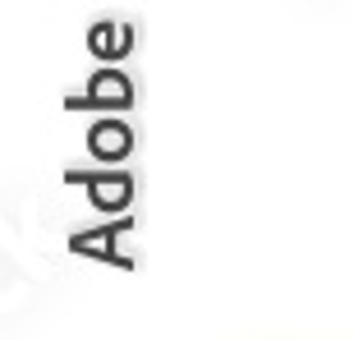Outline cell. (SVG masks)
<instances>
[{"mask_svg": "<svg viewBox=\"0 0 354 340\" xmlns=\"http://www.w3.org/2000/svg\"><path fill=\"white\" fill-rule=\"evenodd\" d=\"M129 147H133V133L124 129L120 120H106V124H97V129H92V152H97V157L120 161Z\"/></svg>", "mask_w": 354, "mask_h": 340, "instance_id": "6da1fadb", "label": "cell"}, {"mask_svg": "<svg viewBox=\"0 0 354 340\" xmlns=\"http://www.w3.org/2000/svg\"><path fill=\"white\" fill-rule=\"evenodd\" d=\"M92 193H97L102 207H120V202H129V184H124V180H97V184H92Z\"/></svg>", "mask_w": 354, "mask_h": 340, "instance_id": "7a4b0ae2", "label": "cell"}, {"mask_svg": "<svg viewBox=\"0 0 354 340\" xmlns=\"http://www.w3.org/2000/svg\"><path fill=\"white\" fill-rule=\"evenodd\" d=\"M92 97H97V102H129V83L115 79V74H106V79L92 83Z\"/></svg>", "mask_w": 354, "mask_h": 340, "instance_id": "3957f363", "label": "cell"}]
</instances>
